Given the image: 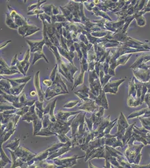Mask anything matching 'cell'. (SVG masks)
Masks as SVG:
<instances>
[{
  "label": "cell",
  "instance_id": "cell-1",
  "mask_svg": "<svg viewBox=\"0 0 150 168\" xmlns=\"http://www.w3.org/2000/svg\"><path fill=\"white\" fill-rule=\"evenodd\" d=\"M45 99L47 100H49L52 99L54 96L58 95L66 94H69L67 93L63 86L58 85H53L52 86L48 87L45 91Z\"/></svg>",
  "mask_w": 150,
  "mask_h": 168
},
{
  "label": "cell",
  "instance_id": "cell-2",
  "mask_svg": "<svg viewBox=\"0 0 150 168\" xmlns=\"http://www.w3.org/2000/svg\"><path fill=\"white\" fill-rule=\"evenodd\" d=\"M123 44L131 48L136 49H146L150 51V47H149L147 44L140 42L138 40L133 39L128 37Z\"/></svg>",
  "mask_w": 150,
  "mask_h": 168
},
{
  "label": "cell",
  "instance_id": "cell-3",
  "mask_svg": "<svg viewBox=\"0 0 150 168\" xmlns=\"http://www.w3.org/2000/svg\"><path fill=\"white\" fill-rule=\"evenodd\" d=\"M30 49H28L24 56V60L22 61H19L16 66L18 67L19 72L24 76H26V72L30 65V63L29 62V58L30 57Z\"/></svg>",
  "mask_w": 150,
  "mask_h": 168
},
{
  "label": "cell",
  "instance_id": "cell-4",
  "mask_svg": "<svg viewBox=\"0 0 150 168\" xmlns=\"http://www.w3.org/2000/svg\"><path fill=\"white\" fill-rule=\"evenodd\" d=\"M133 72L134 77L140 82L145 83L150 81V70L149 68L148 70H144L137 68L133 69Z\"/></svg>",
  "mask_w": 150,
  "mask_h": 168
},
{
  "label": "cell",
  "instance_id": "cell-5",
  "mask_svg": "<svg viewBox=\"0 0 150 168\" xmlns=\"http://www.w3.org/2000/svg\"><path fill=\"white\" fill-rule=\"evenodd\" d=\"M125 79H119L118 80L109 82L103 88V90L105 93H110L113 94H117L118 91L119 86L125 81Z\"/></svg>",
  "mask_w": 150,
  "mask_h": 168
},
{
  "label": "cell",
  "instance_id": "cell-6",
  "mask_svg": "<svg viewBox=\"0 0 150 168\" xmlns=\"http://www.w3.org/2000/svg\"><path fill=\"white\" fill-rule=\"evenodd\" d=\"M7 6L9 10L10 11V15L11 18L15 22V23L19 26V28L29 24L28 23L27 20L25 18H24L20 14H18L16 12V11L12 9L11 6H10L9 5H7Z\"/></svg>",
  "mask_w": 150,
  "mask_h": 168
},
{
  "label": "cell",
  "instance_id": "cell-7",
  "mask_svg": "<svg viewBox=\"0 0 150 168\" xmlns=\"http://www.w3.org/2000/svg\"><path fill=\"white\" fill-rule=\"evenodd\" d=\"M14 74H20L16 66L9 67L7 64L1 57V75H11Z\"/></svg>",
  "mask_w": 150,
  "mask_h": 168
},
{
  "label": "cell",
  "instance_id": "cell-8",
  "mask_svg": "<svg viewBox=\"0 0 150 168\" xmlns=\"http://www.w3.org/2000/svg\"><path fill=\"white\" fill-rule=\"evenodd\" d=\"M39 73L40 71H38L36 72L34 76V86L35 87V89L37 93V95L39 98V100L41 102H43L45 99V93L42 89V87H41L40 84V79H39Z\"/></svg>",
  "mask_w": 150,
  "mask_h": 168
},
{
  "label": "cell",
  "instance_id": "cell-9",
  "mask_svg": "<svg viewBox=\"0 0 150 168\" xmlns=\"http://www.w3.org/2000/svg\"><path fill=\"white\" fill-rule=\"evenodd\" d=\"M150 61V53H146V54H142L140 56L139 58H137L136 61L130 66L129 68L132 70L137 68L142 64L146 63Z\"/></svg>",
  "mask_w": 150,
  "mask_h": 168
},
{
  "label": "cell",
  "instance_id": "cell-10",
  "mask_svg": "<svg viewBox=\"0 0 150 168\" xmlns=\"http://www.w3.org/2000/svg\"><path fill=\"white\" fill-rule=\"evenodd\" d=\"M28 44L30 45V50L32 53H35L38 51H43V47L45 44V40L43 39L39 41H26Z\"/></svg>",
  "mask_w": 150,
  "mask_h": 168
},
{
  "label": "cell",
  "instance_id": "cell-11",
  "mask_svg": "<svg viewBox=\"0 0 150 168\" xmlns=\"http://www.w3.org/2000/svg\"><path fill=\"white\" fill-rule=\"evenodd\" d=\"M95 101H87L85 102L82 104H81L78 106V108L81 110H84L87 112H94L97 109V106L95 105Z\"/></svg>",
  "mask_w": 150,
  "mask_h": 168
},
{
  "label": "cell",
  "instance_id": "cell-12",
  "mask_svg": "<svg viewBox=\"0 0 150 168\" xmlns=\"http://www.w3.org/2000/svg\"><path fill=\"white\" fill-rule=\"evenodd\" d=\"M90 91V89L87 87L86 85H84L81 89L75 92V94L77 96H78L81 99H82L84 102L92 101V100L90 99L89 98Z\"/></svg>",
  "mask_w": 150,
  "mask_h": 168
},
{
  "label": "cell",
  "instance_id": "cell-13",
  "mask_svg": "<svg viewBox=\"0 0 150 168\" xmlns=\"http://www.w3.org/2000/svg\"><path fill=\"white\" fill-rule=\"evenodd\" d=\"M105 94L106 93L103 91V90H102L99 96L97 97L95 100V103L97 105L101 106L103 107L104 109H107L109 105Z\"/></svg>",
  "mask_w": 150,
  "mask_h": 168
},
{
  "label": "cell",
  "instance_id": "cell-14",
  "mask_svg": "<svg viewBox=\"0 0 150 168\" xmlns=\"http://www.w3.org/2000/svg\"><path fill=\"white\" fill-rule=\"evenodd\" d=\"M81 112H63L61 110H59L57 114V118L58 121H61L66 122L67 118L70 116L80 113Z\"/></svg>",
  "mask_w": 150,
  "mask_h": 168
},
{
  "label": "cell",
  "instance_id": "cell-15",
  "mask_svg": "<svg viewBox=\"0 0 150 168\" xmlns=\"http://www.w3.org/2000/svg\"><path fill=\"white\" fill-rule=\"evenodd\" d=\"M58 49L59 52L63 57H64V58H66L67 60H68L70 63L74 64L73 62V59L75 57L74 53L67 51L64 48H62L61 47H58Z\"/></svg>",
  "mask_w": 150,
  "mask_h": 168
},
{
  "label": "cell",
  "instance_id": "cell-16",
  "mask_svg": "<svg viewBox=\"0 0 150 168\" xmlns=\"http://www.w3.org/2000/svg\"><path fill=\"white\" fill-rule=\"evenodd\" d=\"M11 87V84L6 79L1 80V91L10 94V90Z\"/></svg>",
  "mask_w": 150,
  "mask_h": 168
},
{
  "label": "cell",
  "instance_id": "cell-17",
  "mask_svg": "<svg viewBox=\"0 0 150 168\" xmlns=\"http://www.w3.org/2000/svg\"><path fill=\"white\" fill-rule=\"evenodd\" d=\"M81 72L78 75V76H77V77L75 79V83H74V85L72 89V90H73L75 87H76L77 86L82 85L84 83V73L85 72H86L81 67Z\"/></svg>",
  "mask_w": 150,
  "mask_h": 168
},
{
  "label": "cell",
  "instance_id": "cell-18",
  "mask_svg": "<svg viewBox=\"0 0 150 168\" xmlns=\"http://www.w3.org/2000/svg\"><path fill=\"white\" fill-rule=\"evenodd\" d=\"M129 96H132L134 99H137V91L136 89L135 82H134V77H133L131 81L129 83Z\"/></svg>",
  "mask_w": 150,
  "mask_h": 168
},
{
  "label": "cell",
  "instance_id": "cell-19",
  "mask_svg": "<svg viewBox=\"0 0 150 168\" xmlns=\"http://www.w3.org/2000/svg\"><path fill=\"white\" fill-rule=\"evenodd\" d=\"M6 24L10 29H18L19 26L15 23V22L11 18L10 14L8 12L6 13Z\"/></svg>",
  "mask_w": 150,
  "mask_h": 168
},
{
  "label": "cell",
  "instance_id": "cell-20",
  "mask_svg": "<svg viewBox=\"0 0 150 168\" xmlns=\"http://www.w3.org/2000/svg\"><path fill=\"white\" fill-rule=\"evenodd\" d=\"M127 104L129 106L136 107L142 104L141 102V99H134L132 96L129 95L127 99Z\"/></svg>",
  "mask_w": 150,
  "mask_h": 168
},
{
  "label": "cell",
  "instance_id": "cell-21",
  "mask_svg": "<svg viewBox=\"0 0 150 168\" xmlns=\"http://www.w3.org/2000/svg\"><path fill=\"white\" fill-rule=\"evenodd\" d=\"M26 84H22L15 87H11L10 90V94L13 95L14 96H18L22 93L23 89Z\"/></svg>",
  "mask_w": 150,
  "mask_h": 168
},
{
  "label": "cell",
  "instance_id": "cell-22",
  "mask_svg": "<svg viewBox=\"0 0 150 168\" xmlns=\"http://www.w3.org/2000/svg\"><path fill=\"white\" fill-rule=\"evenodd\" d=\"M41 58H44L47 63H49L48 60L47 59L45 54H44L43 51H38V52L34 53V59L32 62V65H34L37 61H38Z\"/></svg>",
  "mask_w": 150,
  "mask_h": 168
},
{
  "label": "cell",
  "instance_id": "cell-23",
  "mask_svg": "<svg viewBox=\"0 0 150 168\" xmlns=\"http://www.w3.org/2000/svg\"><path fill=\"white\" fill-rule=\"evenodd\" d=\"M134 82H135L136 89V91H137V97L139 99H141V94H142L143 83L139 81L138 80L136 79L135 77H134Z\"/></svg>",
  "mask_w": 150,
  "mask_h": 168
},
{
  "label": "cell",
  "instance_id": "cell-24",
  "mask_svg": "<svg viewBox=\"0 0 150 168\" xmlns=\"http://www.w3.org/2000/svg\"><path fill=\"white\" fill-rule=\"evenodd\" d=\"M53 6V5L48 4V5H46L44 6L41 7V9L44 11L45 14H46L47 15L49 16H52L53 15V13H52Z\"/></svg>",
  "mask_w": 150,
  "mask_h": 168
},
{
  "label": "cell",
  "instance_id": "cell-25",
  "mask_svg": "<svg viewBox=\"0 0 150 168\" xmlns=\"http://www.w3.org/2000/svg\"><path fill=\"white\" fill-rule=\"evenodd\" d=\"M57 99H55L52 102H51V109L49 112V116L51 117V121L52 122H55L56 121L55 117L54 116V109L55 106V104Z\"/></svg>",
  "mask_w": 150,
  "mask_h": 168
},
{
  "label": "cell",
  "instance_id": "cell-26",
  "mask_svg": "<svg viewBox=\"0 0 150 168\" xmlns=\"http://www.w3.org/2000/svg\"><path fill=\"white\" fill-rule=\"evenodd\" d=\"M134 16H135V19L136 20V22L138 26L142 27L146 25V21L145 18L143 16H135L134 15Z\"/></svg>",
  "mask_w": 150,
  "mask_h": 168
},
{
  "label": "cell",
  "instance_id": "cell-27",
  "mask_svg": "<svg viewBox=\"0 0 150 168\" xmlns=\"http://www.w3.org/2000/svg\"><path fill=\"white\" fill-rule=\"evenodd\" d=\"M31 78H32L31 76H25L23 78L13 79V80L19 85H22V84H26L31 79Z\"/></svg>",
  "mask_w": 150,
  "mask_h": 168
},
{
  "label": "cell",
  "instance_id": "cell-28",
  "mask_svg": "<svg viewBox=\"0 0 150 168\" xmlns=\"http://www.w3.org/2000/svg\"><path fill=\"white\" fill-rule=\"evenodd\" d=\"M46 1H38V2L35 3H33V4H31L28 7V11H32L34 10V9H38V8H40L41 7V5L42 4L44 3V2H45Z\"/></svg>",
  "mask_w": 150,
  "mask_h": 168
},
{
  "label": "cell",
  "instance_id": "cell-29",
  "mask_svg": "<svg viewBox=\"0 0 150 168\" xmlns=\"http://www.w3.org/2000/svg\"><path fill=\"white\" fill-rule=\"evenodd\" d=\"M149 109V108H145V109H142L141 110H140L139 111H137L135 112H133V113H132L130 116H129L128 118H134L135 117H138V116H141L144 113H146V112L148 111V110Z\"/></svg>",
  "mask_w": 150,
  "mask_h": 168
},
{
  "label": "cell",
  "instance_id": "cell-30",
  "mask_svg": "<svg viewBox=\"0 0 150 168\" xmlns=\"http://www.w3.org/2000/svg\"><path fill=\"white\" fill-rule=\"evenodd\" d=\"M74 45H75V49L77 51V54H78V59L81 62V61H82V58L83 57V55H82V53L81 51V47H80V44H78L77 43H74Z\"/></svg>",
  "mask_w": 150,
  "mask_h": 168
},
{
  "label": "cell",
  "instance_id": "cell-31",
  "mask_svg": "<svg viewBox=\"0 0 150 168\" xmlns=\"http://www.w3.org/2000/svg\"><path fill=\"white\" fill-rule=\"evenodd\" d=\"M30 108L29 106H24L22 108H20L17 112L16 114L17 115H19V116H22V115H25L26 113H27L29 112Z\"/></svg>",
  "mask_w": 150,
  "mask_h": 168
},
{
  "label": "cell",
  "instance_id": "cell-32",
  "mask_svg": "<svg viewBox=\"0 0 150 168\" xmlns=\"http://www.w3.org/2000/svg\"><path fill=\"white\" fill-rule=\"evenodd\" d=\"M58 67V64H56L53 69V71H52V72L51 74V75H50V80H51L52 82H53L55 79V77H56V76L57 74Z\"/></svg>",
  "mask_w": 150,
  "mask_h": 168
},
{
  "label": "cell",
  "instance_id": "cell-33",
  "mask_svg": "<svg viewBox=\"0 0 150 168\" xmlns=\"http://www.w3.org/2000/svg\"><path fill=\"white\" fill-rule=\"evenodd\" d=\"M44 12V11L41 9V7L40 8H38V9H35L34 10L30 11L29 12H28V15H37L38 16L39 15L43 14Z\"/></svg>",
  "mask_w": 150,
  "mask_h": 168
},
{
  "label": "cell",
  "instance_id": "cell-34",
  "mask_svg": "<svg viewBox=\"0 0 150 168\" xmlns=\"http://www.w3.org/2000/svg\"><path fill=\"white\" fill-rule=\"evenodd\" d=\"M17 110L13 105H3L2 103H1V112H2L3 110Z\"/></svg>",
  "mask_w": 150,
  "mask_h": 168
},
{
  "label": "cell",
  "instance_id": "cell-35",
  "mask_svg": "<svg viewBox=\"0 0 150 168\" xmlns=\"http://www.w3.org/2000/svg\"><path fill=\"white\" fill-rule=\"evenodd\" d=\"M43 119V126H44V128H47L48 126L51 125V121L49 120V116H48L47 114L44 116Z\"/></svg>",
  "mask_w": 150,
  "mask_h": 168
},
{
  "label": "cell",
  "instance_id": "cell-36",
  "mask_svg": "<svg viewBox=\"0 0 150 168\" xmlns=\"http://www.w3.org/2000/svg\"><path fill=\"white\" fill-rule=\"evenodd\" d=\"M78 103H79L78 100H75V101H70L69 102H67L65 105L64 106V108H71L74 106H75Z\"/></svg>",
  "mask_w": 150,
  "mask_h": 168
},
{
  "label": "cell",
  "instance_id": "cell-37",
  "mask_svg": "<svg viewBox=\"0 0 150 168\" xmlns=\"http://www.w3.org/2000/svg\"><path fill=\"white\" fill-rule=\"evenodd\" d=\"M80 39L81 40V41L82 42H83L85 44H86V45H87L90 43L89 42L87 37H86V35L85 34H83L82 33L80 34Z\"/></svg>",
  "mask_w": 150,
  "mask_h": 168
},
{
  "label": "cell",
  "instance_id": "cell-38",
  "mask_svg": "<svg viewBox=\"0 0 150 168\" xmlns=\"http://www.w3.org/2000/svg\"><path fill=\"white\" fill-rule=\"evenodd\" d=\"M43 102H41L40 101H36L35 102V106L38 108L39 110L44 113V109H43Z\"/></svg>",
  "mask_w": 150,
  "mask_h": 168
},
{
  "label": "cell",
  "instance_id": "cell-39",
  "mask_svg": "<svg viewBox=\"0 0 150 168\" xmlns=\"http://www.w3.org/2000/svg\"><path fill=\"white\" fill-rule=\"evenodd\" d=\"M19 62V61L18 60V54H16L14 57H13L12 60V62L11 63V66H16L17 63Z\"/></svg>",
  "mask_w": 150,
  "mask_h": 168
},
{
  "label": "cell",
  "instance_id": "cell-40",
  "mask_svg": "<svg viewBox=\"0 0 150 168\" xmlns=\"http://www.w3.org/2000/svg\"><path fill=\"white\" fill-rule=\"evenodd\" d=\"M95 61L89 63V68H88L89 72L93 71L94 70H95Z\"/></svg>",
  "mask_w": 150,
  "mask_h": 168
},
{
  "label": "cell",
  "instance_id": "cell-41",
  "mask_svg": "<svg viewBox=\"0 0 150 168\" xmlns=\"http://www.w3.org/2000/svg\"><path fill=\"white\" fill-rule=\"evenodd\" d=\"M43 84L47 86L48 87H49L51 86H52V84H53V82L51 80H47V79H45V80H44L43 81Z\"/></svg>",
  "mask_w": 150,
  "mask_h": 168
},
{
  "label": "cell",
  "instance_id": "cell-42",
  "mask_svg": "<svg viewBox=\"0 0 150 168\" xmlns=\"http://www.w3.org/2000/svg\"><path fill=\"white\" fill-rule=\"evenodd\" d=\"M142 11H143V12L145 14H146L147 12H149L150 11V1H148L147 3L146 4V5L145 6V7L143 9Z\"/></svg>",
  "mask_w": 150,
  "mask_h": 168
},
{
  "label": "cell",
  "instance_id": "cell-43",
  "mask_svg": "<svg viewBox=\"0 0 150 168\" xmlns=\"http://www.w3.org/2000/svg\"><path fill=\"white\" fill-rule=\"evenodd\" d=\"M51 103H49V104L47 105V106H46V108L44 109V115H47L48 113H49L50 109H51Z\"/></svg>",
  "mask_w": 150,
  "mask_h": 168
},
{
  "label": "cell",
  "instance_id": "cell-44",
  "mask_svg": "<svg viewBox=\"0 0 150 168\" xmlns=\"http://www.w3.org/2000/svg\"><path fill=\"white\" fill-rule=\"evenodd\" d=\"M52 13L53 15H59V10L57 7H55L53 5V9H52Z\"/></svg>",
  "mask_w": 150,
  "mask_h": 168
},
{
  "label": "cell",
  "instance_id": "cell-45",
  "mask_svg": "<svg viewBox=\"0 0 150 168\" xmlns=\"http://www.w3.org/2000/svg\"><path fill=\"white\" fill-rule=\"evenodd\" d=\"M11 40H9V41H7L6 42H3L2 43V44H1V49L3 47H5V45H6L7 44H9L10 42H11Z\"/></svg>",
  "mask_w": 150,
  "mask_h": 168
},
{
  "label": "cell",
  "instance_id": "cell-46",
  "mask_svg": "<svg viewBox=\"0 0 150 168\" xmlns=\"http://www.w3.org/2000/svg\"><path fill=\"white\" fill-rule=\"evenodd\" d=\"M30 94L32 96H35L37 94V93L35 92V91H31L30 92Z\"/></svg>",
  "mask_w": 150,
  "mask_h": 168
},
{
  "label": "cell",
  "instance_id": "cell-47",
  "mask_svg": "<svg viewBox=\"0 0 150 168\" xmlns=\"http://www.w3.org/2000/svg\"><path fill=\"white\" fill-rule=\"evenodd\" d=\"M149 70H150V65L149 66Z\"/></svg>",
  "mask_w": 150,
  "mask_h": 168
},
{
  "label": "cell",
  "instance_id": "cell-48",
  "mask_svg": "<svg viewBox=\"0 0 150 168\" xmlns=\"http://www.w3.org/2000/svg\"></svg>",
  "mask_w": 150,
  "mask_h": 168
}]
</instances>
